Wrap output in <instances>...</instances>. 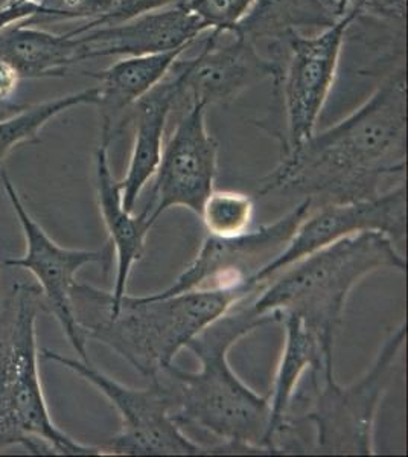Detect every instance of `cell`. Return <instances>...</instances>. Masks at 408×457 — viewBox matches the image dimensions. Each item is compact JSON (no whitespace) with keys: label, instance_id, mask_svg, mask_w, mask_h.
I'll return each instance as SVG.
<instances>
[{"label":"cell","instance_id":"cell-1","mask_svg":"<svg viewBox=\"0 0 408 457\" xmlns=\"http://www.w3.org/2000/svg\"><path fill=\"white\" fill-rule=\"evenodd\" d=\"M405 162L407 79L401 66L345 120L282 153L258 194L300 195L312 208L369 200L405 182Z\"/></svg>","mask_w":408,"mask_h":457},{"label":"cell","instance_id":"cell-2","mask_svg":"<svg viewBox=\"0 0 408 457\" xmlns=\"http://www.w3.org/2000/svg\"><path fill=\"white\" fill-rule=\"evenodd\" d=\"M252 297L237 303L187 343L200 370L191 372L172 363L151 378L170 390L174 421L217 436L222 442L221 454H270L269 395H259L248 387L229 363V353L238 340L280 322L276 316L254 312Z\"/></svg>","mask_w":408,"mask_h":457},{"label":"cell","instance_id":"cell-3","mask_svg":"<svg viewBox=\"0 0 408 457\" xmlns=\"http://www.w3.org/2000/svg\"><path fill=\"white\" fill-rule=\"evenodd\" d=\"M259 290L261 286H247L170 297L125 295L116 307H110L105 291L77 282L72 299L86 338L109 346L151 379L174 363L177 353L204 328Z\"/></svg>","mask_w":408,"mask_h":457},{"label":"cell","instance_id":"cell-4","mask_svg":"<svg viewBox=\"0 0 408 457\" xmlns=\"http://www.w3.org/2000/svg\"><path fill=\"white\" fill-rule=\"evenodd\" d=\"M407 270V261L388 235L366 230L338 239L259 284L254 312L282 319L295 314L334 363V345L352 290L375 271Z\"/></svg>","mask_w":408,"mask_h":457},{"label":"cell","instance_id":"cell-5","mask_svg":"<svg viewBox=\"0 0 408 457\" xmlns=\"http://www.w3.org/2000/svg\"><path fill=\"white\" fill-rule=\"evenodd\" d=\"M40 308L42 291L14 287V312L0 334V452L21 445L32 454L103 456L101 447L78 442L52 421L38 370Z\"/></svg>","mask_w":408,"mask_h":457},{"label":"cell","instance_id":"cell-6","mask_svg":"<svg viewBox=\"0 0 408 457\" xmlns=\"http://www.w3.org/2000/svg\"><path fill=\"white\" fill-rule=\"evenodd\" d=\"M405 336L404 322L386 338L369 370L351 385H340L334 374L308 372L312 392L304 420L314 430L308 453L375 454L378 409L392 383Z\"/></svg>","mask_w":408,"mask_h":457},{"label":"cell","instance_id":"cell-7","mask_svg":"<svg viewBox=\"0 0 408 457\" xmlns=\"http://www.w3.org/2000/svg\"><path fill=\"white\" fill-rule=\"evenodd\" d=\"M42 359L72 370L96 387L121 416V430L104 447L103 456H198L218 454L217 445L204 447L187 436L172 418V396L159 379L136 389L94 368L90 361L69 359L45 349Z\"/></svg>","mask_w":408,"mask_h":457},{"label":"cell","instance_id":"cell-8","mask_svg":"<svg viewBox=\"0 0 408 457\" xmlns=\"http://www.w3.org/2000/svg\"><path fill=\"white\" fill-rule=\"evenodd\" d=\"M0 179L6 197L10 198L11 206L19 219L26 241L23 255L8 258L0 265L2 269L10 267L31 271L42 291L43 307L57 319L71 346L79 355V360L88 361L87 338L84 336L73 310V288L77 286L78 271L86 265L101 264L104 270H109L113 249L110 245L101 250L66 249L58 245L32 219L25 203L17 193L14 183L4 168H0Z\"/></svg>","mask_w":408,"mask_h":457},{"label":"cell","instance_id":"cell-9","mask_svg":"<svg viewBox=\"0 0 408 457\" xmlns=\"http://www.w3.org/2000/svg\"><path fill=\"white\" fill-rule=\"evenodd\" d=\"M311 211V200H300L296 208L274 223L250 228L233 238L207 235L196 258L172 286L153 293L170 297L187 291L230 290L250 286L264 267L287 249L300 223Z\"/></svg>","mask_w":408,"mask_h":457},{"label":"cell","instance_id":"cell-10","mask_svg":"<svg viewBox=\"0 0 408 457\" xmlns=\"http://www.w3.org/2000/svg\"><path fill=\"white\" fill-rule=\"evenodd\" d=\"M206 112L202 103L187 104L163 145L151 179V198L140 212L150 228L172 208H187L200 217L203 204L215 189L220 146L207 131Z\"/></svg>","mask_w":408,"mask_h":457},{"label":"cell","instance_id":"cell-11","mask_svg":"<svg viewBox=\"0 0 408 457\" xmlns=\"http://www.w3.org/2000/svg\"><path fill=\"white\" fill-rule=\"evenodd\" d=\"M352 16L337 19L331 27L312 36L295 32L287 38L279 88L284 95L287 131L280 137L282 153L305 142L331 94Z\"/></svg>","mask_w":408,"mask_h":457},{"label":"cell","instance_id":"cell-12","mask_svg":"<svg viewBox=\"0 0 408 457\" xmlns=\"http://www.w3.org/2000/svg\"><path fill=\"white\" fill-rule=\"evenodd\" d=\"M405 198L407 193L404 182L369 200L311 206L310 213L300 223L287 249L259 271L250 281V286L269 281L271 276L317 250L366 230L383 232L395 243H403L407 221Z\"/></svg>","mask_w":408,"mask_h":457},{"label":"cell","instance_id":"cell-13","mask_svg":"<svg viewBox=\"0 0 408 457\" xmlns=\"http://www.w3.org/2000/svg\"><path fill=\"white\" fill-rule=\"evenodd\" d=\"M221 36L209 31L196 55L179 58L183 75L181 107L191 103H202L206 107L226 103L264 79H271L274 87L279 88L280 64L241 37L232 36L226 45H220Z\"/></svg>","mask_w":408,"mask_h":457},{"label":"cell","instance_id":"cell-14","mask_svg":"<svg viewBox=\"0 0 408 457\" xmlns=\"http://www.w3.org/2000/svg\"><path fill=\"white\" fill-rule=\"evenodd\" d=\"M73 31L83 34L90 60H95L187 49L207 28L179 0L118 25Z\"/></svg>","mask_w":408,"mask_h":457},{"label":"cell","instance_id":"cell-15","mask_svg":"<svg viewBox=\"0 0 408 457\" xmlns=\"http://www.w3.org/2000/svg\"><path fill=\"white\" fill-rule=\"evenodd\" d=\"M181 69L177 60L161 83L133 105L131 116L135 122V139L129 168L120 180L122 203L133 212L136 202L145 187L154 177L165 145V130L170 116L180 103Z\"/></svg>","mask_w":408,"mask_h":457},{"label":"cell","instance_id":"cell-16","mask_svg":"<svg viewBox=\"0 0 408 457\" xmlns=\"http://www.w3.org/2000/svg\"><path fill=\"white\" fill-rule=\"evenodd\" d=\"M112 127L101 122V141L95 153L96 167V198L104 224L109 230L110 245L116 258V278L113 290L105 291V301L116 307L127 295L129 273L136 262L144 256L145 241L151 228L142 215H133L122 203L120 180L110 170L109 150L113 141Z\"/></svg>","mask_w":408,"mask_h":457},{"label":"cell","instance_id":"cell-17","mask_svg":"<svg viewBox=\"0 0 408 457\" xmlns=\"http://www.w3.org/2000/svg\"><path fill=\"white\" fill-rule=\"evenodd\" d=\"M280 322L284 323L285 342L269 394L267 447L270 454H279L278 441L287 427V418L295 403L302 378L308 372L334 374V363L326 361L321 345L299 317L285 314Z\"/></svg>","mask_w":408,"mask_h":457},{"label":"cell","instance_id":"cell-18","mask_svg":"<svg viewBox=\"0 0 408 457\" xmlns=\"http://www.w3.org/2000/svg\"><path fill=\"white\" fill-rule=\"evenodd\" d=\"M0 57L12 62L21 79H55L87 62V51L81 34H52L21 21L0 32Z\"/></svg>","mask_w":408,"mask_h":457},{"label":"cell","instance_id":"cell-19","mask_svg":"<svg viewBox=\"0 0 408 457\" xmlns=\"http://www.w3.org/2000/svg\"><path fill=\"white\" fill-rule=\"evenodd\" d=\"M325 0H254L232 36L254 46L264 45L267 57L284 68L287 38L304 29H325L336 21Z\"/></svg>","mask_w":408,"mask_h":457},{"label":"cell","instance_id":"cell-20","mask_svg":"<svg viewBox=\"0 0 408 457\" xmlns=\"http://www.w3.org/2000/svg\"><path fill=\"white\" fill-rule=\"evenodd\" d=\"M187 49L166 53L145 54L125 57L112 64L103 72L94 73L98 79L99 99L96 107L101 122L112 127L114 135L120 131V120L125 112H131L133 105L151 88L161 83L170 72L172 64Z\"/></svg>","mask_w":408,"mask_h":457},{"label":"cell","instance_id":"cell-21","mask_svg":"<svg viewBox=\"0 0 408 457\" xmlns=\"http://www.w3.org/2000/svg\"><path fill=\"white\" fill-rule=\"evenodd\" d=\"M40 14L29 25L46 21H84L75 29L109 27L172 5L179 0H36Z\"/></svg>","mask_w":408,"mask_h":457},{"label":"cell","instance_id":"cell-22","mask_svg":"<svg viewBox=\"0 0 408 457\" xmlns=\"http://www.w3.org/2000/svg\"><path fill=\"white\" fill-rule=\"evenodd\" d=\"M98 86L84 88L81 92L49 99L40 104L31 105L0 120V168L11 151L21 144H37L40 141V131L52 120L81 105L98 104Z\"/></svg>","mask_w":408,"mask_h":457},{"label":"cell","instance_id":"cell-23","mask_svg":"<svg viewBox=\"0 0 408 457\" xmlns=\"http://www.w3.org/2000/svg\"><path fill=\"white\" fill-rule=\"evenodd\" d=\"M202 220L207 235L233 238L248 232L254 226V202L248 194L213 189L203 204Z\"/></svg>","mask_w":408,"mask_h":457},{"label":"cell","instance_id":"cell-24","mask_svg":"<svg viewBox=\"0 0 408 457\" xmlns=\"http://www.w3.org/2000/svg\"><path fill=\"white\" fill-rule=\"evenodd\" d=\"M183 5L202 21L207 31L232 34L247 14L254 0H181Z\"/></svg>","mask_w":408,"mask_h":457},{"label":"cell","instance_id":"cell-25","mask_svg":"<svg viewBox=\"0 0 408 457\" xmlns=\"http://www.w3.org/2000/svg\"><path fill=\"white\" fill-rule=\"evenodd\" d=\"M336 19L352 16L355 21L362 19L386 21L404 31L407 0H325Z\"/></svg>","mask_w":408,"mask_h":457},{"label":"cell","instance_id":"cell-26","mask_svg":"<svg viewBox=\"0 0 408 457\" xmlns=\"http://www.w3.org/2000/svg\"><path fill=\"white\" fill-rule=\"evenodd\" d=\"M38 14H40V5L37 2H28L21 5L5 4L0 8V32L14 23L32 21Z\"/></svg>","mask_w":408,"mask_h":457},{"label":"cell","instance_id":"cell-27","mask_svg":"<svg viewBox=\"0 0 408 457\" xmlns=\"http://www.w3.org/2000/svg\"><path fill=\"white\" fill-rule=\"evenodd\" d=\"M21 79V72L16 66L0 57V105L6 104L16 95Z\"/></svg>","mask_w":408,"mask_h":457},{"label":"cell","instance_id":"cell-28","mask_svg":"<svg viewBox=\"0 0 408 457\" xmlns=\"http://www.w3.org/2000/svg\"><path fill=\"white\" fill-rule=\"evenodd\" d=\"M28 2H36V0H6V4H10V5H21V4H28Z\"/></svg>","mask_w":408,"mask_h":457},{"label":"cell","instance_id":"cell-29","mask_svg":"<svg viewBox=\"0 0 408 457\" xmlns=\"http://www.w3.org/2000/svg\"><path fill=\"white\" fill-rule=\"evenodd\" d=\"M0 270H2V265H0Z\"/></svg>","mask_w":408,"mask_h":457}]
</instances>
